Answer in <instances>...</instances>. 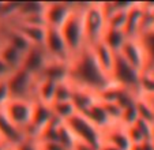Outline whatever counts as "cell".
Returning <instances> with one entry per match:
<instances>
[{"mask_svg": "<svg viewBox=\"0 0 154 150\" xmlns=\"http://www.w3.org/2000/svg\"><path fill=\"white\" fill-rule=\"evenodd\" d=\"M56 85L57 83H55L52 81H48V79L37 78L35 87H34V100L42 102L45 105H52L53 98H55Z\"/></svg>", "mask_w": 154, "mask_h": 150, "instance_id": "44dd1931", "label": "cell"}, {"mask_svg": "<svg viewBox=\"0 0 154 150\" xmlns=\"http://www.w3.org/2000/svg\"><path fill=\"white\" fill-rule=\"evenodd\" d=\"M82 22L86 46L100 42L106 29V18L101 3H82Z\"/></svg>", "mask_w": 154, "mask_h": 150, "instance_id": "3957f363", "label": "cell"}, {"mask_svg": "<svg viewBox=\"0 0 154 150\" xmlns=\"http://www.w3.org/2000/svg\"><path fill=\"white\" fill-rule=\"evenodd\" d=\"M37 143L40 150H67L64 149L59 142H38L37 141Z\"/></svg>", "mask_w": 154, "mask_h": 150, "instance_id": "836d02e7", "label": "cell"}, {"mask_svg": "<svg viewBox=\"0 0 154 150\" xmlns=\"http://www.w3.org/2000/svg\"><path fill=\"white\" fill-rule=\"evenodd\" d=\"M135 107H137L138 116H139L140 120H145L150 124H154V108L149 102L147 98L138 95L137 101H135Z\"/></svg>", "mask_w": 154, "mask_h": 150, "instance_id": "4316f807", "label": "cell"}, {"mask_svg": "<svg viewBox=\"0 0 154 150\" xmlns=\"http://www.w3.org/2000/svg\"><path fill=\"white\" fill-rule=\"evenodd\" d=\"M42 48L47 52L48 58L52 60L67 61V63L70 61V53H68L67 45H66V41L59 29H55V27L45 29V38H44Z\"/></svg>", "mask_w": 154, "mask_h": 150, "instance_id": "ba28073f", "label": "cell"}, {"mask_svg": "<svg viewBox=\"0 0 154 150\" xmlns=\"http://www.w3.org/2000/svg\"><path fill=\"white\" fill-rule=\"evenodd\" d=\"M59 30L66 41L71 60L86 46L83 22H82V3H75L72 12L68 15V18Z\"/></svg>", "mask_w": 154, "mask_h": 150, "instance_id": "7a4b0ae2", "label": "cell"}, {"mask_svg": "<svg viewBox=\"0 0 154 150\" xmlns=\"http://www.w3.org/2000/svg\"><path fill=\"white\" fill-rule=\"evenodd\" d=\"M11 100H34V87L37 78L26 72L23 68L12 71L6 78Z\"/></svg>", "mask_w": 154, "mask_h": 150, "instance_id": "8992f818", "label": "cell"}, {"mask_svg": "<svg viewBox=\"0 0 154 150\" xmlns=\"http://www.w3.org/2000/svg\"><path fill=\"white\" fill-rule=\"evenodd\" d=\"M81 115H83L87 120L90 121V123H93L94 126L101 131L106 130L109 126L113 124L111 121V119H109V116H108L106 111L104 109L102 104L98 101V100H97L90 108H87L83 113H81Z\"/></svg>", "mask_w": 154, "mask_h": 150, "instance_id": "ffe728a7", "label": "cell"}, {"mask_svg": "<svg viewBox=\"0 0 154 150\" xmlns=\"http://www.w3.org/2000/svg\"><path fill=\"white\" fill-rule=\"evenodd\" d=\"M2 44H3V38H2V33H0V46H2Z\"/></svg>", "mask_w": 154, "mask_h": 150, "instance_id": "ab89813d", "label": "cell"}, {"mask_svg": "<svg viewBox=\"0 0 154 150\" xmlns=\"http://www.w3.org/2000/svg\"><path fill=\"white\" fill-rule=\"evenodd\" d=\"M93 53L94 59L98 63V66L104 70V72H106L109 77H111V72L112 68H113V64H115V58H116V53H113L111 49L108 48L102 41L100 42L94 44V45L89 46Z\"/></svg>", "mask_w": 154, "mask_h": 150, "instance_id": "ac0fdd59", "label": "cell"}, {"mask_svg": "<svg viewBox=\"0 0 154 150\" xmlns=\"http://www.w3.org/2000/svg\"><path fill=\"white\" fill-rule=\"evenodd\" d=\"M10 26L17 29L20 34L23 36L32 45L34 46H42L44 38H45V29L47 26H35V25H26L15 20V23H11Z\"/></svg>", "mask_w": 154, "mask_h": 150, "instance_id": "d6986e66", "label": "cell"}, {"mask_svg": "<svg viewBox=\"0 0 154 150\" xmlns=\"http://www.w3.org/2000/svg\"><path fill=\"white\" fill-rule=\"evenodd\" d=\"M151 141H153V143H154V124H153V135H151Z\"/></svg>", "mask_w": 154, "mask_h": 150, "instance_id": "f35d334b", "label": "cell"}, {"mask_svg": "<svg viewBox=\"0 0 154 150\" xmlns=\"http://www.w3.org/2000/svg\"><path fill=\"white\" fill-rule=\"evenodd\" d=\"M8 147H11V146H8V145H6L4 142L0 141V150H7Z\"/></svg>", "mask_w": 154, "mask_h": 150, "instance_id": "8d00e7d4", "label": "cell"}, {"mask_svg": "<svg viewBox=\"0 0 154 150\" xmlns=\"http://www.w3.org/2000/svg\"><path fill=\"white\" fill-rule=\"evenodd\" d=\"M11 70L7 67V64L4 63L2 59H0V79H6L10 74H11Z\"/></svg>", "mask_w": 154, "mask_h": 150, "instance_id": "e575fe53", "label": "cell"}, {"mask_svg": "<svg viewBox=\"0 0 154 150\" xmlns=\"http://www.w3.org/2000/svg\"><path fill=\"white\" fill-rule=\"evenodd\" d=\"M53 113L51 109V105H45L40 101H33V111H32V117H30V123L27 126L25 135L26 138L35 139L38 134L45 128V126L53 120Z\"/></svg>", "mask_w": 154, "mask_h": 150, "instance_id": "9c48e42d", "label": "cell"}, {"mask_svg": "<svg viewBox=\"0 0 154 150\" xmlns=\"http://www.w3.org/2000/svg\"><path fill=\"white\" fill-rule=\"evenodd\" d=\"M72 87L74 89H72L71 102L75 107L76 113H83L87 108H90L97 101V95L86 89H82V87L74 86V85H72Z\"/></svg>", "mask_w": 154, "mask_h": 150, "instance_id": "7402d4cb", "label": "cell"}, {"mask_svg": "<svg viewBox=\"0 0 154 150\" xmlns=\"http://www.w3.org/2000/svg\"><path fill=\"white\" fill-rule=\"evenodd\" d=\"M0 139L11 147L18 146L20 142L26 139L23 131L14 126L2 111H0Z\"/></svg>", "mask_w": 154, "mask_h": 150, "instance_id": "5bb4252c", "label": "cell"}, {"mask_svg": "<svg viewBox=\"0 0 154 150\" xmlns=\"http://www.w3.org/2000/svg\"><path fill=\"white\" fill-rule=\"evenodd\" d=\"M72 83L70 81H64L56 85V92H55V98L53 102H66L71 101L72 97ZM52 102V104H53Z\"/></svg>", "mask_w": 154, "mask_h": 150, "instance_id": "f1b7e54d", "label": "cell"}, {"mask_svg": "<svg viewBox=\"0 0 154 150\" xmlns=\"http://www.w3.org/2000/svg\"><path fill=\"white\" fill-rule=\"evenodd\" d=\"M14 126L25 133L30 123L33 111V101L30 100H10L3 109H0Z\"/></svg>", "mask_w": 154, "mask_h": 150, "instance_id": "52a82bcc", "label": "cell"}, {"mask_svg": "<svg viewBox=\"0 0 154 150\" xmlns=\"http://www.w3.org/2000/svg\"><path fill=\"white\" fill-rule=\"evenodd\" d=\"M7 150H15V147H8Z\"/></svg>", "mask_w": 154, "mask_h": 150, "instance_id": "b9f144b4", "label": "cell"}, {"mask_svg": "<svg viewBox=\"0 0 154 150\" xmlns=\"http://www.w3.org/2000/svg\"><path fill=\"white\" fill-rule=\"evenodd\" d=\"M139 95L154 97V77L149 72H142L139 82Z\"/></svg>", "mask_w": 154, "mask_h": 150, "instance_id": "f546056e", "label": "cell"}, {"mask_svg": "<svg viewBox=\"0 0 154 150\" xmlns=\"http://www.w3.org/2000/svg\"><path fill=\"white\" fill-rule=\"evenodd\" d=\"M68 81L96 95L112 85L111 77L98 66L89 46H85L68 61Z\"/></svg>", "mask_w": 154, "mask_h": 150, "instance_id": "6da1fadb", "label": "cell"}, {"mask_svg": "<svg viewBox=\"0 0 154 150\" xmlns=\"http://www.w3.org/2000/svg\"><path fill=\"white\" fill-rule=\"evenodd\" d=\"M66 126L70 128L76 142H81V143H85L98 150L102 142V131L98 130L93 123H90L83 115L75 113L72 117L66 121Z\"/></svg>", "mask_w": 154, "mask_h": 150, "instance_id": "277c9868", "label": "cell"}, {"mask_svg": "<svg viewBox=\"0 0 154 150\" xmlns=\"http://www.w3.org/2000/svg\"><path fill=\"white\" fill-rule=\"evenodd\" d=\"M117 55H120L130 66L137 68L138 71H145V56L137 38H128Z\"/></svg>", "mask_w": 154, "mask_h": 150, "instance_id": "7c38bea8", "label": "cell"}, {"mask_svg": "<svg viewBox=\"0 0 154 150\" xmlns=\"http://www.w3.org/2000/svg\"><path fill=\"white\" fill-rule=\"evenodd\" d=\"M98 150H119V149H117V147H115V146H112V145H109V143H106V142L102 141V142H101V145H100V147H98Z\"/></svg>", "mask_w": 154, "mask_h": 150, "instance_id": "d590c367", "label": "cell"}, {"mask_svg": "<svg viewBox=\"0 0 154 150\" xmlns=\"http://www.w3.org/2000/svg\"><path fill=\"white\" fill-rule=\"evenodd\" d=\"M11 100L8 92V86H7L6 79H0V109H3V107Z\"/></svg>", "mask_w": 154, "mask_h": 150, "instance_id": "1f68e13d", "label": "cell"}, {"mask_svg": "<svg viewBox=\"0 0 154 150\" xmlns=\"http://www.w3.org/2000/svg\"><path fill=\"white\" fill-rule=\"evenodd\" d=\"M0 141H2V139H0ZM2 142H3V141H2Z\"/></svg>", "mask_w": 154, "mask_h": 150, "instance_id": "7bdbcfd3", "label": "cell"}, {"mask_svg": "<svg viewBox=\"0 0 154 150\" xmlns=\"http://www.w3.org/2000/svg\"><path fill=\"white\" fill-rule=\"evenodd\" d=\"M74 7H75V3H63V2L45 3V11H44L45 26L60 29L68 15L72 12Z\"/></svg>", "mask_w": 154, "mask_h": 150, "instance_id": "30bf717a", "label": "cell"}, {"mask_svg": "<svg viewBox=\"0 0 154 150\" xmlns=\"http://www.w3.org/2000/svg\"><path fill=\"white\" fill-rule=\"evenodd\" d=\"M149 74H151V75H153V77H154V68L151 70V71H149Z\"/></svg>", "mask_w": 154, "mask_h": 150, "instance_id": "60d3db41", "label": "cell"}, {"mask_svg": "<svg viewBox=\"0 0 154 150\" xmlns=\"http://www.w3.org/2000/svg\"><path fill=\"white\" fill-rule=\"evenodd\" d=\"M143 19H145V10L143 3H132L127 11V20H125L124 33L127 38H137L142 30Z\"/></svg>", "mask_w": 154, "mask_h": 150, "instance_id": "4fadbf2b", "label": "cell"}, {"mask_svg": "<svg viewBox=\"0 0 154 150\" xmlns=\"http://www.w3.org/2000/svg\"><path fill=\"white\" fill-rule=\"evenodd\" d=\"M137 40L140 44L143 56H145V71L143 72H149L154 68V27L140 32Z\"/></svg>", "mask_w": 154, "mask_h": 150, "instance_id": "e0dca14e", "label": "cell"}, {"mask_svg": "<svg viewBox=\"0 0 154 150\" xmlns=\"http://www.w3.org/2000/svg\"><path fill=\"white\" fill-rule=\"evenodd\" d=\"M142 72L138 71L132 66L127 63L120 55L116 53L115 58V64L111 72V81L112 83L117 85V86L123 87L125 90L135 93L139 95V82Z\"/></svg>", "mask_w": 154, "mask_h": 150, "instance_id": "5b68a950", "label": "cell"}, {"mask_svg": "<svg viewBox=\"0 0 154 150\" xmlns=\"http://www.w3.org/2000/svg\"><path fill=\"white\" fill-rule=\"evenodd\" d=\"M15 150H40L38 143L35 139L26 138L23 142H20L18 146H15Z\"/></svg>", "mask_w": 154, "mask_h": 150, "instance_id": "d6a6232c", "label": "cell"}, {"mask_svg": "<svg viewBox=\"0 0 154 150\" xmlns=\"http://www.w3.org/2000/svg\"><path fill=\"white\" fill-rule=\"evenodd\" d=\"M48 60H49V58H48L47 52L44 51L42 46L33 45L23 55V60H22L20 68H23L30 75L38 78L41 75V72H42L45 64L48 63Z\"/></svg>", "mask_w": 154, "mask_h": 150, "instance_id": "8fae6325", "label": "cell"}, {"mask_svg": "<svg viewBox=\"0 0 154 150\" xmlns=\"http://www.w3.org/2000/svg\"><path fill=\"white\" fill-rule=\"evenodd\" d=\"M0 59L7 64L11 71L20 68L22 66V60H23V53H20L19 51L14 49L12 46H10L8 44L3 42L0 46Z\"/></svg>", "mask_w": 154, "mask_h": 150, "instance_id": "cb8c5ba5", "label": "cell"}, {"mask_svg": "<svg viewBox=\"0 0 154 150\" xmlns=\"http://www.w3.org/2000/svg\"><path fill=\"white\" fill-rule=\"evenodd\" d=\"M102 141L117 147L119 150H130L131 147V142L127 136V133L120 124H112L106 130L102 131Z\"/></svg>", "mask_w": 154, "mask_h": 150, "instance_id": "9a60e30c", "label": "cell"}, {"mask_svg": "<svg viewBox=\"0 0 154 150\" xmlns=\"http://www.w3.org/2000/svg\"><path fill=\"white\" fill-rule=\"evenodd\" d=\"M138 119H139V116H138L137 107H135V104H132L122 111V116H120L119 124L122 127H130V126L137 123Z\"/></svg>", "mask_w": 154, "mask_h": 150, "instance_id": "4dcf8cb0", "label": "cell"}, {"mask_svg": "<svg viewBox=\"0 0 154 150\" xmlns=\"http://www.w3.org/2000/svg\"><path fill=\"white\" fill-rule=\"evenodd\" d=\"M45 3L44 2H23V3H19L17 17L14 19H26V18L37 17V15H44Z\"/></svg>", "mask_w": 154, "mask_h": 150, "instance_id": "d4e9b609", "label": "cell"}, {"mask_svg": "<svg viewBox=\"0 0 154 150\" xmlns=\"http://www.w3.org/2000/svg\"><path fill=\"white\" fill-rule=\"evenodd\" d=\"M38 78L48 79V81H52L55 83L68 81V63L49 59Z\"/></svg>", "mask_w": 154, "mask_h": 150, "instance_id": "2e32d148", "label": "cell"}, {"mask_svg": "<svg viewBox=\"0 0 154 150\" xmlns=\"http://www.w3.org/2000/svg\"><path fill=\"white\" fill-rule=\"evenodd\" d=\"M57 142L67 150H72L76 143V139L70 131V128L66 126V123H61V121L57 127Z\"/></svg>", "mask_w": 154, "mask_h": 150, "instance_id": "83f0119b", "label": "cell"}, {"mask_svg": "<svg viewBox=\"0 0 154 150\" xmlns=\"http://www.w3.org/2000/svg\"><path fill=\"white\" fill-rule=\"evenodd\" d=\"M51 109H52L53 117H55L56 120L61 121V123H66L68 119H71L76 113L75 107L72 105V102L71 101L53 102V104L51 105Z\"/></svg>", "mask_w": 154, "mask_h": 150, "instance_id": "484cf974", "label": "cell"}, {"mask_svg": "<svg viewBox=\"0 0 154 150\" xmlns=\"http://www.w3.org/2000/svg\"><path fill=\"white\" fill-rule=\"evenodd\" d=\"M127 36H125L124 30H116V29H105L104 34H102L101 41L111 49L113 53H119L122 46L127 41Z\"/></svg>", "mask_w": 154, "mask_h": 150, "instance_id": "603a6c76", "label": "cell"}, {"mask_svg": "<svg viewBox=\"0 0 154 150\" xmlns=\"http://www.w3.org/2000/svg\"><path fill=\"white\" fill-rule=\"evenodd\" d=\"M142 97H143V95H142ZM145 98H147L149 102H150V104L153 105V108H154V97H145Z\"/></svg>", "mask_w": 154, "mask_h": 150, "instance_id": "74e56055", "label": "cell"}]
</instances>
